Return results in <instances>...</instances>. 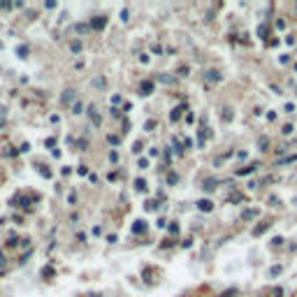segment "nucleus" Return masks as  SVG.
I'll use <instances>...</instances> for the list:
<instances>
[{
    "label": "nucleus",
    "instance_id": "nucleus-1",
    "mask_svg": "<svg viewBox=\"0 0 297 297\" xmlns=\"http://www.w3.org/2000/svg\"><path fill=\"white\" fill-rule=\"evenodd\" d=\"M197 207H200V211H211V209H214V204L209 202V200H202V202H197Z\"/></svg>",
    "mask_w": 297,
    "mask_h": 297
},
{
    "label": "nucleus",
    "instance_id": "nucleus-3",
    "mask_svg": "<svg viewBox=\"0 0 297 297\" xmlns=\"http://www.w3.org/2000/svg\"><path fill=\"white\" fill-rule=\"evenodd\" d=\"M135 186H137V190H142V193L146 190V183H144V179H137V181H135Z\"/></svg>",
    "mask_w": 297,
    "mask_h": 297
},
{
    "label": "nucleus",
    "instance_id": "nucleus-2",
    "mask_svg": "<svg viewBox=\"0 0 297 297\" xmlns=\"http://www.w3.org/2000/svg\"><path fill=\"white\" fill-rule=\"evenodd\" d=\"M88 114H91V119H93V123H95V125H100V116L95 114V107H91V111H88Z\"/></svg>",
    "mask_w": 297,
    "mask_h": 297
},
{
    "label": "nucleus",
    "instance_id": "nucleus-4",
    "mask_svg": "<svg viewBox=\"0 0 297 297\" xmlns=\"http://www.w3.org/2000/svg\"><path fill=\"white\" fill-rule=\"evenodd\" d=\"M104 23H107V21H104V19H100V16H98V19L93 21V28H104Z\"/></svg>",
    "mask_w": 297,
    "mask_h": 297
}]
</instances>
